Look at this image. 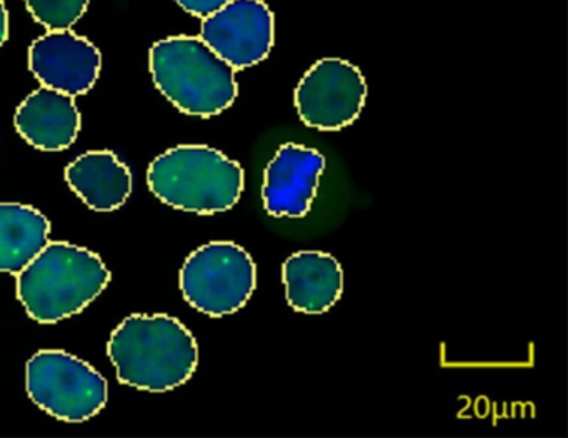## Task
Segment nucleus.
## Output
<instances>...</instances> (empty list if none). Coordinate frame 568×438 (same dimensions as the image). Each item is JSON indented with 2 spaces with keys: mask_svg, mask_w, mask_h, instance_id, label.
<instances>
[{
  "mask_svg": "<svg viewBox=\"0 0 568 438\" xmlns=\"http://www.w3.org/2000/svg\"><path fill=\"white\" fill-rule=\"evenodd\" d=\"M29 398L51 417L82 424L104 410L108 380L88 361L64 350H41L28 361Z\"/></svg>",
  "mask_w": 568,
  "mask_h": 438,
  "instance_id": "6",
  "label": "nucleus"
},
{
  "mask_svg": "<svg viewBox=\"0 0 568 438\" xmlns=\"http://www.w3.org/2000/svg\"><path fill=\"white\" fill-rule=\"evenodd\" d=\"M185 302L212 318L235 314L257 288L251 254L234 242H211L189 255L179 274Z\"/></svg>",
  "mask_w": 568,
  "mask_h": 438,
  "instance_id": "5",
  "label": "nucleus"
},
{
  "mask_svg": "<svg viewBox=\"0 0 568 438\" xmlns=\"http://www.w3.org/2000/svg\"><path fill=\"white\" fill-rule=\"evenodd\" d=\"M149 68L159 92L194 118H215L232 108L239 95L234 69L201 38L175 35L155 42Z\"/></svg>",
  "mask_w": 568,
  "mask_h": 438,
  "instance_id": "4",
  "label": "nucleus"
},
{
  "mask_svg": "<svg viewBox=\"0 0 568 438\" xmlns=\"http://www.w3.org/2000/svg\"><path fill=\"white\" fill-rule=\"evenodd\" d=\"M152 194L182 212L222 214L241 201L244 169L209 145H178L149 165Z\"/></svg>",
  "mask_w": 568,
  "mask_h": 438,
  "instance_id": "3",
  "label": "nucleus"
},
{
  "mask_svg": "<svg viewBox=\"0 0 568 438\" xmlns=\"http://www.w3.org/2000/svg\"><path fill=\"white\" fill-rule=\"evenodd\" d=\"M101 68V51L72 31L48 32L29 48V71L42 88L71 98L91 92Z\"/></svg>",
  "mask_w": 568,
  "mask_h": 438,
  "instance_id": "9",
  "label": "nucleus"
},
{
  "mask_svg": "<svg viewBox=\"0 0 568 438\" xmlns=\"http://www.w3.org/2000/svg\"><path fill=\"white\" fill-rule=\"evenodd\" d=\"M65 182L94 212H114L132 194V172L112 151H91L65 167Z\"/></svg>",
  "mask_w": 568,
  "mask_h": 438,
  "instance_id": "13",
  "label": "nucleus"
},
{
  "mask_svg": "<svg viewBox=\"0 0 568 438\" xmlns=\"http://www.w3.org/2000/svg\"><path fill=\"white\" fill-rule=\"evenodd\" d=\"M9 39V12L6 9L4 0H0V48Z\"/></svg>",
  "mask_w": 568,
  "mask_h": 438,
  "instance_id": "17",
  "label": "nucleus"
},
{
  "mask_svg": "<svg viewBox=\"0 0 568 438\" xmlns=\"http://www.w3.org/2000/svg\"><path fill=\"white\" fill-rule=\"evenodd\" d=\"M325 157L315 149L284 144L265 167L262 201L272 217L301 218L317 197Z\"/></svg>",
  "mask_w": 568,
  "mask_h": 438,
  "instance_id": "10",
  "label": "nucleus"
},
{
  "mask_svg": "<svg viewBox=\"0 0 568 438\" xmlns=\"http://www.w3.org/2000/svg\"><path fill=\"white\" fill-rule=\"evenodd\" d=\"M16 131L39 151H65L81 132V112L74 98L41 88L29 94L18 108Z\"/></svg>",
  "mask_w": 568,
  "mask_h": 438,
  "instance_id": "11",
  "label": "nucleus"
},
{
  "mask_svg": "<svg viewBox=\"0 0 568 438\" xmlns=\"http://www.w3.org/2000/svg\"><path fill=\"white\" fill-rule=\"evenodd\" d=\"M51 222L38 208L0 202V272L19 274L49 244Z\"/></svg>",
  "mask_w": 568,
  "mask_h": 438,
  "instance_id": "14",
  "label": "nucleus"
},
{
  "mask_svg": "<svg viewBox=\"0 0 568 438\" xmlns=\"http://www.w3.org/2000/svg\"><path fill=\"white\" fill-rule=\"evenodd\" d=\"M108 355L121 384L155 394L187 384L199 364L194 335L165 314H134L122 320L109 338Z\"/></svg>",
  "mask_w": 568,
  "mask_h": 438,
  "instance_id": "1",
  "label": "nucleus"
},
{
  "mask_svg": "<svg viewBox=\"0 0 568 438\" xmlns=\"http://www.w3.org/2000/svg\"><path fill=\"white\" fill-rule=\"evenodd\" d=\"M36 22L52 31H71L88 11L91 0H24Z\"/></svg>",
  "mask_w": 568,
  "mask_h": 438,
  "instance_id": "15",
  "label": "nucleus"
},
{
  "mask_svg": "<svg viewBox=\"0 0 568 438\" xmlns=\"http://www.w3.org/2000/svg\"><path fill=\"white\" fill-rule=\"evenodd\" d=\"M201 39L234 71L254 68L271 54L275 19L264 0H232L202 19Z\"/></svg>",
  "mask_w": 568,
  "mask_h": 438,
  "instance_id": "8",
  "label": "nucleus"
},
{
  "mask_svg": "<svg viewBox=\"0 0 568 438\" xmlns=\"http://www.w3.org/2000/svg\"><path fill=\"white\" fill-rule=\"evenodd\" d=\"M282 281L288 305L302 314H325L344 292L342 265L325 252H295L282 265Z\"/></svg>",
  "mask_w": 568,
  "mask_h": 438,
  "instance_id": "12",
  "label": "nucleus"
},
{
  "mask_svg": "<svg viewBox=\"0 0 568 438\" xmlns=\"http://www.w3.org/2000/svg\"><path fill=\"white\" fill-rule=\"evenodd\" d=\"M187 14L205 19L221 11L232 0H175Z\"/></svg>",
  "mask_w": 568,
  "mask_h": 438,
  "instance_id": "16",
  "label": "nucleus"
},
{
  "mask_svg": "<svg viewBox=\"0 0 568 438\" xmlns=\"http://www.w3.org/2000/svg\"><path fill=\"white\" fill-rule=\"evenodd\" d=\"M111 282L102 258L69 242H49L18 274V298L32 320L58 324L88 308Z\"/></svg>",
  "mask_w": 568,
  "mask_h": 438,
  "instance_id": "2",
  "label": "nucleus"
},
{
  "mask_svg": "<svg viewBox=\"0 0 568 438\" xmlns=\"http://www.w3.org/2000/svg\"><path fill=\"white\" fill-rule=\"evenodd\" d=\"M367 101V82L357 65L344 59L315 62L295 89L298 118L307 128L337 132L354 124Z\"/></svg>",
  "mask_w": 568,
  "mask_h": 438,
  "instance_id": "7",
  "label": "nucleus"
}]
</instances>
